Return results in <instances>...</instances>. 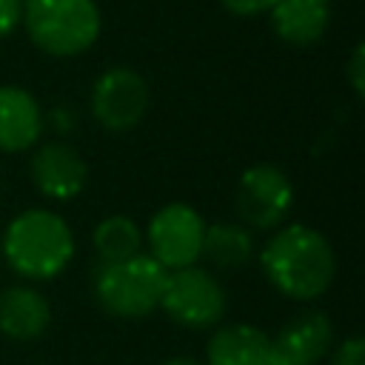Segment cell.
<instances>
[{
	"label": "cell",
	"instance_id": "cell-1",
	"mask_svg": "<svg viewBox=\"0 0 365 365\" xmlns=\"http://www.w3.org/2000/svg\"><path fill=\"white\" fill-rule=\"evenodd\" d=\"M259 265L282 297L302 302L322 297L336 274L331 242L305 222L277 228L259 251Z\"/></svg>",
	"mask_w": 365,
	"mask_h": 365
},
{
	"label": "cell",
	"instance_id": "cell-2",
	"mask_svg": "<svg viewBox=\"0 0 365 365\" xmlns=\"http://www.w3.org/2000/svg\"><path fill=\"white\" fill-rule=\"evenodd\" d=\"M0 257L26 279H54L74 257V234L60 214L26 208L6 225Z\"/></svg>",
	"mask_w": 365,
	"mask_h": 365
},
{
	"label": "cell",
	"instance_id": "cell-3",
	"mask_svg": "<svg viewBox=\"0 0 365 365\" xmlns=\"http://www.w3.org/2000/svg\"><path fill=\"white\" fill-rule=\"evenodd\" d=\"M163 282L165 268L154 257L137 254L123 262H100L91 277V291L106 314L117 319H143L160 308Z\"/></svg>",
	"mask_w": 365,
	"mask_h": 365
},
{
	"label": "cell",
	"instance_id": "cell-4",
	"mask_svg": "<svg viewBox=\"0 0 365 365\" xmlns=\"http://www.w3.org/2000/svg\"><path fill=\"white\" fill-rule=\"evenodd\" d=\"M23 23L37 48L74 57L97 40L100 9L94 0H23Z\"/></svg>",
	"mask_w": 365,
	"mask_h": 365
},
{
	"label": "cell",
	"instance_id": "cell-5",
	"mask_svg": "<svg viewBox=\"0 0 365 365\" xmlns=\"http://www.w3.org/2000/svg\"><path fill=\"white\" fill-rule=\"evenodd\" d=\"M225 288L205 268L188 265L177 271H165L160 308L165 317L182 328L205 331L214 328L225 317Z\"/></svg>",
	"mask_w": 365,
	"mask_h": 365
},
{
	"label": "cell",
	"instance_id": "cell-6",
	"mask_svg": "<svg viewBox=\"0 0 365 365\" xmlns=\"http://www.w3.org/2000/svg\"><path fill=\"white\" fill-rule=\"evenodd\" d=\"M202 234L205 220L197 208L188 202H168L151 217L145 228V242L151 251L148 257H154L165 271L188 268L202 254Z\"/></svg>",
	"mask_w": 365,
	"mask_h": 365
},
{
	"label": "cell",
	"instance_id": "cell-7",
	"mask_svg": "<svg viewBox=\"0 0 365 365\" xmlns=\"http://www.w3.org/2000/svg\"><path fill=\"white\" fill-rule=\"evenodd\" d=\"M234 205L245 228L268 231L288 217L294 205V185L282 168L259 163L240 174Z\"/></svg>",
	"mask_w": 365,
	"mask_h": 365
},
{
	"label": "cell",
	"instance_id": "cell-8",
	"mask_svg": "<svg viewBox=\"0 0 365 365\" xmlns=\"http://www.w3.org/2000/svg\"><path fill=\"white\" fill-rule=\"evenodd\" d=\"M148 111V86L134 68H108L91 88V114L106 131H131Z\"/></svg>",
	"mask_w": 365,
	"mask_h": 365
},
{
	"label": "cell",
	"instance_id": "cell-9",
	"mask_svg": "<svg viewBox=\"0 0 365 365\" xmlns=\"http://www.w3.org/2000/svg\"><path fill=\"white\" fill-rule=\"evenodd\" d=\"M31 182L48 200H71L86 188L88 165L80 151L63 140L43 143L31 157Z\"/></svg>",
	"mask_w": 365,
	"mask_h": 365
},
{
	"label": "cell",
	"instance_id": "cell-10",
	"mask_svg": "<svg viewBox=\"0 0 365 365\" xmlns=\"http://www.w3.org/2000/svg\"><path fill=\"white\" fill-rule=\"evenodd\" d=\"M274 342V365H317L334 342V325L322 311L297 314L282 325Z\"/></svg>",
	"mask_w": 365,
	"mask_h": 365
},
{
	"label": "cell",
	"instance_id": "cell-11",
	"mask_svg": "<svg viewBox=\"0 0 365 365\" xmlns=\"http://www.w3.org/2000/svg\"><path fill=\"white\" fill-rule=\"evenodd\" d=\"M43 134L40 103L20 86H0V151L31 148Z\"/></svg>",
	"mask_w": 365,
	"mask_h": 365
},
{
	"label": "cell",
	"instance_id": "cell-12",
	"mask_svg": "<svg viewBox=\"0 0 365 365\" xmlns=\"http://www.w3.org/2000/svg\"><path fill=\"white\" fill-rule=\"evenodd\" d=\"M208 365H274V342L271 336L245 322L222 325L205 348Z\"/></svg>",
	"mask_w": 365,
	"mask_h": 365
},
{
	"label": "cell",
	"instance_id": "cell-13",
	"mask_svg": "<svg viewBox=\"0 0 365 365\" xmlns=\"http://www.w3.org/2000/svg\"><path fill=\"white\" fill-rule=\"evenodd\" d=\"M51 322L48 299L31 285H11L0 291V334L14 342L37 339Z\"/></svg>",
	"mask_w": 365,
	"mask_h": 365
},
{
	"label": "cell",
	"instance_id": "cell-14",
	"mask_svg": "<svg viewBox=\"0 0 365 365\" xmlns=\"http://www.w3.org/2000/svg\"><path fill=\"white\" fill-rule=\"evenodd\" d=\"M331 20V0H277L271 9V26L279 40L291 46L317 43Z\"/></svg>",
	"mask_w": 365,
	"mask_h": 365
},
{
	"label": "cell",
	"instance_id": "cell-15",
	"mask_svg": "<svg viewBox=\"0 0 365 365\" xmlns=\"http://www.w3.org/2000/svg\"><path fill=\"white\" fill-rule=\"evenodd\" d=\"M214 268L237 271L254 257V237L242 222H211L202 234V254Z\"/></svg>",
	"mask_w": 365,
	"mask_h": 365
},
{
	"label": "cell",
	"instance_id": "cell-16",
	"mask_svg": "<svg viewBox=\"0 0 365 365\" xmlns=\"http://www.w3.org/2000/svg\"><path fill=\"white\" fill-rule=\"evenodd\" d=\"M91 245L100 262H123L143 254V231L125 214H111L97 222L91 234Z\"/></svg>",
	"mask_w": 365,
	"mask_h": 365
},
{
	"label": "cell",
	"instance_id": "cell-17",
	"mask_svg": "<svg viewBox=\"0 0 365 365\" xmlns=\"http://www.w3.org/2000/svg\"><path fill=\"white\" fill-rule=\"evenodd\" d=\"M331 365H365V339L359 334H351L345 336L334 356H331Z\"/></svg>",
	"mask_w": 365,
	"mask_h": 365
},
{
	"label": "cell",
	"instance_id": "cell-18",
	"mask_svg": "<svg viewBox=\"0 0 365 365\" xmlns=\"http://www.w3.org/2000/svg\"><path fill=\"white\" fill-rule=\"evenodd\" d=\"M23 23V0H0V40Z\"/></svg>",
	"mask_w": 365,
	"mask_h": 365
},
{
	"label": "cell",
	"instance_id": "cell-19",
	"mask_svg": "<svg viewBox=\"0 0 365 365\" xmlns=\"http://www.w3.org/2000/svg\"><path fill=\"white\" fill-rule=\"evenodd\" d=\"M277 0H222V6L240 17H251V14H262L271 11Z\"/></svg>",
	"mask_w": 365,
	"mask_h": 365
},
{
	"label": "cell",
	"instance_id": "cell-20",
	"mask_svg": "<svg viewBox=\"0 0 365 365\" xmlns=\"http://www.w3.org/2000/svg\"><path fill=\"white\" fill-rule=\"evenodd\" d=\"M348 80H351V88L356 94H362V88H365V48L362 46H356L348 60Z\"/></svg>",
	"mask_w": 365,
	"mask_h": 365
},
{
	"label": "cell",
	"instance_id": "cell-21",
	"mask_svg": "<svg viewBox=\"0 0 365 365\" xmlns=\"http://www.w3.org/2000/svg\"><path fill=\"white\" fill-rule=\"evenodd\" d=\"M68 111H63V108H57L54 114H51V120L57 123V131H68L71 128V117H66Z\"/></svg>",
	"mask_w": 365,
	"mask_h": 365
},
{
	"label": "cell",
	"instance_id": "cell-22",
	"mask_svg": "<svg viewBox=\"0 0 365 365\" xmlns=\"http://www.w3.org/2000/svg\"><path fill=\"white\" fill-rule=\"evenodd\" d=\"M163 365H202V362H197L194 356H171V359H165Z\"/></svg>",
	"mask_w": 365,
	"mask_h": 365
}]
</instances>
